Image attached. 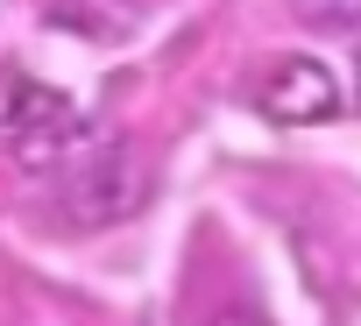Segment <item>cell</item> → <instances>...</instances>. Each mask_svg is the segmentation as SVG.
I'll return each mask as SVG.
<instances>
[{"label":"cell","instance_id":"obj_1","mask_svg":"<svg viewBox=\"0 0 361 326\" xmlns=\"http://www.w3.org/2000/svg\"><path fill=\"white\" fill-rule=\"evenodd\" d=\"M149 199H156V163H149V149L128 142V135L92 142L85 156H71L64 171H57V213H64V227H78V234H106V227L135 220Z\"/></svg>","mask_w":361,"mask_h":326},{"label":"cell","instance_id":"obj_2","mask_svg":"<svg viewBox=\"0 0 361 326\" xmlns=\"http://www.w3.org/2000/svg\"><path fill=\"white\" fill-rule=\"evenodd\" d=\"M0 128H8L15 156L36 163V171H64L71 156H85V149L99 142L92 121H85L64 92L29 85V78H0Z\"/></svg>","mask_w":361,"mask_h":326},{"label":"cell","instance_id":"obj_3","mask_svg":"<svg viewBox=\"0 0 361 326\" xmlns=\"http://www.w3.org/2000/svg\"><path fill=\"white\" fill-rule=\"evenodd\" d=\"M255 107L276 128H319V121L340 114V78L319 57H298L290 50V57H269V71L255 78Z\"/></svg>","mask_w":361,"mask_h":326},{"label":"cell","instance_id":"obj_4","mask_svg":"<svg viewBox=\"0 0 361 326\" xmlns=\"http://www.w3.org/2000/svg\"><path fill=\"white\" fill-rule=\"evenodd\" d=\"M290 15L319 36H347V29H361V0H290Z\"/></svg>","mask_w":361,"mask_h":326},{"label":"cell","instance_id":"obj_5","mask_svg":"<svg viewBox=\"0 0 361 326\" xmlns=\"http://www.w3.org/2000/svg\"><path fill=\"white\" fill-rule=\"evenodd\" d=\"M213 326H262V319H248V312H227V319H213Z\"/></svg>","mask_w":361,"mask_h":326},{"label":"cell","instance_id":"obj_6","mask_svg":"<svg viewBox=\"0 0 361 326\" xmlns=\"http://www.w3.org/2000/svg\"><path fill=\"white\" fill-rule=\"evenodd\" d=\"M354 99H361V64H354Z\"/></svg>","mask_w":361,"mask_h":326}]
</instances>
